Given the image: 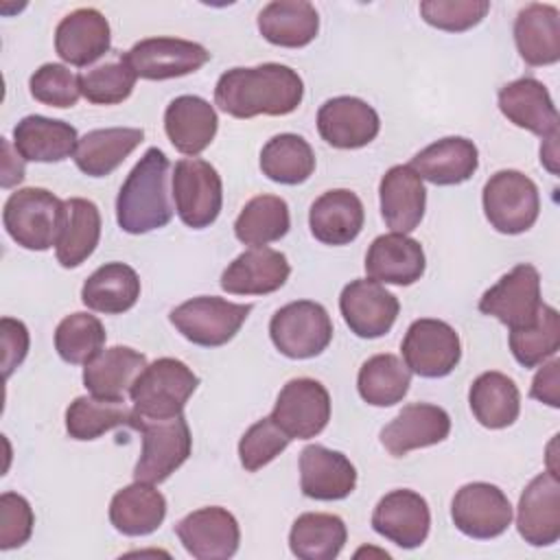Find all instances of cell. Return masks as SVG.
<instances>
[{
	"mask_svg": "<svg viewBox=\"0 0 560 560\" xmlns=\"http://www.w3.org/2000/svg\"><path fill=\"white\" fill-rule=\"evenodd\" d=\"M302 96L300 74L282 63L232 68L219 77L214 88V103L234 118L287 116L300 107Z\"/></svg>",
	"mask_w": 560,
	"mask_h": 560,
	"instance_id": "1",
	"label": "cell"
},
{
	"mask_svg": "<svg viewBox=\"0 0 560 560\" xmlns=\"http://www.w3.org/2000/svg\"><path fill=\"white\" fill-rule=\"evenodd\" d=\"M166 182L168 158L158 147L147 149L116 197V221L122 232L147 234L173 219Z\"/></svg>",
	"mask_w": 560,
	"mask_h": 560,
	"instance_id": "2",
	"label": "cell"
},
{
	"mask_svg": "<svg viewBox=\"0 0 560 560\" xmlns=\"http://www.w3.org/2000/svg\"><path fill=\"white\" fill-rule=\"evenodd\" d=\"M197 385V374L184 361L173 357L155 359L140 372L129 389L138 424L144 420H171L182 416Z\"/></svg>",
	"mask_w": 560,
	"mask_h": 560,
	"instance_id": "3",
	"label": "cell"
},
{
	"mask_svg": "<svg viewBox=\"0 0 560 560\" xmlns=\"http://www.w3.org/2000/svg\"><path fill=\"white\" fill-rule=\"evenodd\" d=\"M66 221V201L46 188H20L9 195L2 223L24 249L44 252L57 245Z\"/></svg>",
	"mask_w": 560,
	"mask_h": 560,
	"instance_id": "4",
	"label": "cell"
},
{
	"mask_svg": "<svg viewBox=\"0 0 560 560\" xmlns=\"http://www.w3.org/2000/svg\"><path fill=\"white\" fill-rule=\"evenodd\" d=\"M483 212L501 234L527 232L540 212L538 186L521 171H497L483 186Z\"/></svg>",
	"mask_w": 560,
	"mask_h": 560,
	"instance_id": "5",
	"label": "cell"
},
{
	"mask_svg": "<svg viewBox=\"0 0 560 560\" xmlns=\"http://www.w3.org/2000/svg\"><path fill=\"white\" fill-rule=\"evenodd\" d=\"M249 313L252 304H236L217 295H199L175 306L168 319L195 346L217 348L228 343L241 330Z\"/></svg>",
	"mask_w": 560,
	"mask_h": 560,
	"instance_id": "6",
	"label": "cell"
},
{
	"mask_svg": "<svg viewBox=\"0 0 560 560\" xmlns=\"http://www.w3.org/2000/svg\"><path fill=\"white\" fill-rule=\"evenodd\" d=\"M269 335L284 357L311 359L328 348L332 339V322L322 304L298 300L273 313Z\"/></svg>",
	"mask_w": 560,
	"mask_h": 560,
	"instance_id": "7",
	"label": "cell"
},
{
	"mask_svg": "<svg viewBox=\"0 0 560 560\" xmlns=\"http://www.w3.org/2000/svg\"><path fill=\"white\" fill-rule=\"evenodd\" d=\"M173 201L177 217L192 230L217 221L223 206V186L217 168L199 158H184L173 168Z\"/></svg>",
	"mask_w": 560,
	"mask_h": 560,
	"instance_id": "8",
	"label": "cell"
},
{
	"mask_svg": "<svg viewBox=\"0 0 560 560\" xmlns=\"http://www.w3.org/2000/svg\"><path fill=\"white\" fill-rule=\"evenodd\" d=\"M142 433V451L133 468V479L144 483H162L190 455L192 438L184 416L171 420H144L138 424Z\"/></svg>",
	"mask_w": 560,
	"mask_h": 560,
	"instance_id": "9",
	"label": "cell"
},
{
	"mask_svg": "<svg viewBox=\"0 0 560 560\" xmlns=\"http://www.w3.org/2000/svg\"><path fill=\"white\" fill-rule=\"evenodd\" d=\"M402 359L409 372L424 378H442L451 374L462 359L459 335L442 319H416L402 339Z\"/></svg>",
	"mask_w": 560,
	"mask_h": 560,
	"instance_id": "10",
	"label": "cell"
},
{
	"mask_svg": "<svg viewBox=\"0 0 560 560\" xmlns=\"http://www.w3.org/2000/svg\"><path fill=\"white\" fill-rule=\"evenodd\" d=\"M540 306V276L538 269L527 262L516 265L510 273L501 276L479 300V311L497 317L510 330L534 324Z\"/></svg>",
	"mask_w": 560,
	"mask_h": 560,
	"instance_id": "11",
	"label": "cell"
},
{
	"mask_svg": "<svg viewBox=\"0 0 560 560\" xmlns=\"http://www.w3.org/2000/svg\"><path fill=\"white\" fill-rule=\"evenodd\" d=\"M271 420L291 440L319 435L330 420L328 389L315 378H291L276 398Z\"/></svg>",
	"mask_w": 560,
	"mask_h": 560,
	"instance_id": "12",
	"label": "cell"
},
{
	"mask_svg": "<svg viewBox=\"0 0 560 560\" xmlns=\"http://www.w3.org/2000/svg\"><path fill=\"white\" fill-rule=\"evenodd\" d=\"M120 59L136 77L164 81L197 72L210 59V52L201 44L179 37H147L133 44Z\"/></svg>",
	"mask_w": 560,
	"mask_h": 560,
	"instance_id": "13",
	"label": "cell"
},
{
	"mask_svg": "<svg viewBox=\"0 0 560 560\" xmlns=\"http://www.w3.org/2000/svg\"><path fill=\"white\" fill-rule=\"evenodd\" d=\"M455 527L477 540L501 536L512 523V505L505 492L486 481L462 486L451 503Z\"/></svg>",
	"mask_w": 560,
	"mask_h": 560,
	"instance_id": "14",
	"label": "cell"
},
{
	"mask_svg": "<svg viewBox=\"0 0 560 560\" xmlns=\"http://www.w3.org/2000/svg\"><path fill=\"white\" fill-rule=\"evenodd\" d=\"M339 311L348 328L363 339H376L392 330L400 304L381 282L359 278L343 287L339 295Z\"/></svg>",
	"mask_w": 560,
	"mask_h": 560,
	"instance_id": "15",
	"label": "cell"
},
{
	"mask_svg": "<svg viewBox=\"0 0 560 560\" xmlns=\"http://www.w3.org/2000/svg\"><path fill=\"white\" fill-rule=\"evenodd\" d=\"M184 549L197 560H228L236 553L241 529L236 518L219 505L201 508L175 525Z\"/></svg>",
	"mask_w": 560,
	"mask_h": 560,
	"instance_id": "16",
	"label": "cell"
},
{
	"mask_svg": "<svg viewBox=\"0 0 560 560\" xmlns=\"http://www.w3.org/2000/svg\"><path fill=\"white\" fill-rule=\"evenodd\" d=\"M516 529L534 547H549L560 538V479L553 470L540 472L523 490Z\"/></svg>",
	"mask_w": 560,
	"mask_h": 560,
	"instance_id": "17",
	"label": "cell"
},
{
	"mask_svg": "<svg viewBox=\"0 0 560 560\" xmlns=\"http://www.w3.org/2000/svg\"><path fill=\"white\" fill-rule=\"evenodd\" d=\"M372 527L389 542L402 549H416L429 536V503L413 490H392L376 503Z\"/></svg>",
	"mask_w": 560,
	"mask_h": 560,
	"instance_id": "18",
	"label": "cell"
},
{
	"mask_svg": "<svg viewBox=\"0 0 560 560\" xmlns=\"http://www.w3.org/2000/svg\"><path fill=\"white\" fill-rule=\"evenodd\" d=\"M381 129V118L372 105L357 96L328 98L317 112V131L335 149H361Z\"/></svg>",
	"mask_w": 560,
	"mask_h": 560,
	"instance_id": "19",
	"label": "cell"
},
{
	"mask_svg": "<svg viewBox=\"0 0 560 560\" xmlns=\"http://www.w3.org/2000/svg\"><path fill=\"white\" fill-rule=\"evenodd\" d=\"M451 433L448 413L429 402H411L400 409V413L383 427L381 444L389 455L402 457L413 448L433 446L446 440Z\"/></svg>",
	"mask_w": 560,
	"mask_h": 560,
	"instance_id": "20",
	"label": "cell"
},
{
	"mask_svg": "<svg viewBox=\"0 0 560 560\" xmlns=\"http://www.w3.org/2000/svg\"><path fill=\"white\" fill-rule=\"evenodd\" d=\"M112 46L107 18L92 7L68 13L55 28V50L70 66H90Z\"/></svg>",
	"mask_w": 560,
	"mask_h": 560,
	"instance_id": "21",
	"label": "cell"
},
{
	"mask_svg": "<svg viewBox=\"0 0 560 560\" xmlns=\"http://www.w3.org/2000/svg\"><path fill=\"white\" fill-rule=\"evenodd\" d=\"M357 486V468L352 462L322 444H308L300 453V488L308 499L339 501Z\"/></svg>",
	"mask_w": 560,
	"mask_h": 560,
	"instance_id": "22",
	"label": "cell"
},
{
	"mask_svg": "<svg viewBox=\"0 0 560 560\" xmlns=\"http://www.w3.org/2000/svg\"><path fill=\"white\" fill-rule=\"evenodd\" d=\"M291 273L287 256L271 247L238 254L221 273V289L232 295H267L278 291Z\"/></svg>",
	"mask_w": 560,
	"mask_h": 560,
	"instance_id": "23",
	"label": "cell"
},
{
	"mask_svg": "<svg viewBox=\"0 0 560 560\" xmlns=\"http://www.w3.org/2000/svg\"><path fill=\"white\" fill-rule=\"evenodd\" d=\"M427 267L422 245L398 232L381 234L365 254V271L372 280L407 287L422 278Z\"/></svg>",
	"mask_w": 560,
	"mask_h": 560,
	"instance_id": "24",
	"label": "cell"
},
{
	"mask_svg": "<svg viewBox=\"0 0 560 560\" xmlns=\"http://www.w3.org/2000/svg\"><path fill=\"white\" fill-rule=\"evenodd\" d=\"M499 109L516 127L540 138L558 133V109L549 90L534 77L516 79L499 90Z\"/></svg>",
	"mask_w": 560,
	"mask_h": 560,
	"instance_id": "25",
	"label": "cell"
},
{
	"mask_svg": "<svg viewBox=\"0 0 560 560\" xmlns=\"http://www.w3.org/2000/svg\"><path fill=\"white\" fill-rule=\"evenodd\" d=\"M378 197L381 214L392 232L407 234L420 225L427 206V190L420 175L409 164H396L383 175Z\"/></svg>",
	"mask_w": 560,
	"mask_h": 560,
	"instance_id": "26",
	"label": "cell"
},
{
	"mask_svg": "<svg viewBox=\"0 0 560 560\" xmlns=\"http://www.w3.org/2000/svg\"><path fill=\"white\" fill-rule=\"evenodd\" d=\"M219 118L214 107L195 94L173 98L164 112V131L171 144L184 155H199L217 136Z\"/></svg>",
	"mask_w": 560,
	"mask_h": 560,
	"instance_id": "27",
	"label": "cell"
},
{
	"mask_svg": "<svg viewBox=\"0 0 560 560\" xmlns=\"http://www.w3.org/2000/svg\"><path fill=\"white\" fill-rule=\"evenodd\" d=\"M365 221V210L357 192L348 188L326 190L317 197L308 212V225L313 236L324 245H348L352 243Z\"/></svg>",
	"mask_w": 560,
	"mask_h": 560,
	"instance_id": "28",
	"label": "cell"
},
{
	"mask_svg": "<svg viewBox=\"0 0 560 560\" xmlns=\"http://www.w3.org/2000/svg\"><path fill=\"white\" fill-rule=\"evenodd\" d=\"M409 166L420 175V179L435 186H455L475 175L479 166V151L472 140L448 136L418 151Z\"/></svg>",
	"mask_w": 560,
	"mask_h": 560,
	"instance_id": "29",
	"label": "cell"
},
{
	"mask_svg": "<svg viewBox=\"0 0 560 560\" xmlns=\"http://www.w3.org/2000/svg\"><path fill=\"white\" fill-rule=\"evenodd\" d=\"M518 55L529 66H551L560 59V13L551 4L529 2L514 20Z\"/></svg>",
	"mask_w": 560,
	"mask_h": 560,
	"instance_id": "30",
	"label": "cell"
},
{
	"mask_svg": "<svg viewBox=\"0 0 560 560\" xmlns=\"http://www.w3.org/2000/svg\"><path fill=\"white\" fill-rule=\"evenodd\" d=\"M147 368V357L129 346L101 350L83 368V385L92 396L107 400H125L131 385Z\"/></svg>",
	"mask_w": 560,
	"mask_h": 560,
	"instance_id": "31",
	"label": "cell"
},
{
	"mask_svg": "<svg viewBox=\"0 0 560 560\" xmlns=\"http://www.w3.org/2000/svg\"><path fill=\"white\" fill-rule=\"evenodd\" d=\"M77 129L57 118L24 116L13 127V147L28 162H61L74 155Z\"/></svg>",
	"mask_w": 560,
	"mask_h": 560,
	"instance_id": "32",
	"label": "cell"
},
{
	"mask_svg": "<svg viewBox=\"0 0 560 560\" xmlns=\"http://www.w3.org/2000/svg\"><path fill=\"white\" fill-rule=\"evenodd\" d=\"M144 131L136 127H107L88 131L74 149V164L90 177H105L116 171L142 142Z\"/></svg>",
	"mask_w": 560,
	"mask_h": 560,
	"instance_id": "33",
	"label": "cell"
},
{
	"mask_svg": "<svg viewBox=\"0 0 560 560\" xmlns=\"http://www.w3.org/2000/svg\"><path fill=\"white\" fill-rule=\"evenodd\" d=\"M260 35L282 48H302L319 31V15L306 0H273L258 13Z\"/></svg>",
	"mask_w": 560,
	"mask_h": 560,
	"instance_id": "34",
	"label": "cell"
},
{
	"mask_svg": "<svg viewBox=\"0 0 560 560\" xmlns=\"http://www.w3.org/2000/svg\"><path fill=\"white\" fill-rule=\"evenodd\" d=\"M166 516V499L153 483L136 481L112 497L109 521L125 536L153 534Z\"/></svg>",
	"mask_w": 560,
	"mask_h": 560,
	"instance_id": "35",
	"label": "cell"
},
{
	"mask_svg": "<svg viewBox=\"0 0 560 560\" xmlns=\"http://www.w3.org/2000/svg\"><path fill=\"white\" fill-rule=\"evenodd\" d=\"M140 298V278L125 262L101 265L81 289V302L98 313L118 315L129 311Z\"/></svg>",
	"mask_w": 560,
	"mask_h": 560,
	"instance_id": "36",
	"label": "cell"
},
{
	"mask_svg": "<svg viewBox=\"0 0 560 560\" xmlns=\"http://www.w3.org/2000/svg\"><path fill=\"white\" fill-rule=\"evenodd\" d=\"M468 402L475 420L486 429H505L521 411L518 387L503 372L479 374L470 385Z\"/></svg>",
	"mask_w": 560,
	"mask_h": 560,
	"instance_id": "37",
	"label": "cell"
},
{
	"mask_svg": "<svg viewBox=\"0 0 560 560\" xmlns=\"http://www.w3.org/2000/svg\"><path fill=\"white\" fill-rule=\"evenodd\" d=\"M346 538V523L337 514L306 512L293 521L289 547L300 560H332L341 553Z\"/></svg>",
	"mask_w": 560,
	"mask_h": 560,
	"instance_id": "38",
	"label": "cell"
},
{
	"mask_svg": "<svg viewBox=\"0 0 560 560\" xmlns=\"http://www.w3.org/2000/svg\"><path fill=\"white\" fill-rule=\"evenodd\" d=\"M101 238V212L94 201L83 197L66 199V221L55 245L61 267H79L92 256Z\"/></svg>",
	"mask_w": 560,
	"mask_h": 560,
	"instance_id": "39",
	"label": "cell"
},
{
	"mask_svg": "<svg viewBox=\"0 0 560 560\" xmlns=\"http://www.w3.org/2000/svg\"><path fill=\"white\" fill-rule=\"evenodd\" d=\"M136 424H138L136 411L125 400L79 396L66 409V431L74 440H96L112 429H118V427L136 429Z\"/></svg>",
	"mask_w": 560,
	"mask_h": 560,
	"instance_id": "40",
	"label": "cell"
},
{
	"mask_svg": "<svg viewBox=\"0 0 560 560\" xmlns=\"http://www.w3.org/2000/svg\"><path fill=\"white\" fill-rule=\"evenodd\" d=\"M260 171L271 182L295 186L315 171V153L298 133H278L260 151Z\"/></svg>",
	"mask_w": 560,
	"mask_h": 560,
	"instance_id": "41",
	"label": "cell"
},
{
	"mask_svg": "<svg viewBox=\"0 0 560 560\" xmlns=\"http://www.w3.org/2000/svg\"><path fill=\"white\" fill-rule=\"evenodd\" d=\"M411 385L409 368L396 354L370 357L357 376L359 396L372 407H392L405 398Z\"/></svg>",
	"mask_w": 560,
	"mask_h": 560,
	"instance_id": "42",
	"label": "cell"
},
{
	"mask_svg": "<svg viewBox=\"0 0 560 560\" xmlns=\"http://www.w3.org/2000/svg\"><path fill=\"white\" fill-rule=\"evenodd\" d=\"M289 228V206L276 195H258L249 199L234 221L236 238L252 247H265L267 243L280 241Z\"/></svg>",
	"mask_w": 560,
	"mask_h": 560,
	"instance_id": "43",
	"label": "cell"
},
{
	"mask_svg": "<svg viewBox=\"0 0 560 560\" xmlns=\"http://www.w3.org/2000/svg\"><path fill=\"white\" fill-rule=\"evenodd\" d=\"M560 348V315L542 304L534 324L510 330V350L523 368H536Z\"/></svg>",
	"mask_w": 560,
	"mask_h": 560,
	"instance_id": "44",
	"label": "cell"
},
{
	"mask_svg": "<svg viewBox=\"0 0 560 560\" xmlns=\"http://www.w3.org/2000/svg\"><path fill=\"white\" fill-rule=\"evenodd\" d=\"M105 337L98 317L90 313H72L63 317L55 330V350L66 363L85 365L103 350Z\"/></svg>",
	"mask_w": 560,
	"mask_h": 560,
	"instance_id": "45",
	"label": "cell"
},
{
	"mask_svg": "<svg viewBox=\"0 0 560 560\" xmlns=\"http://www.w3.org/2000/svg\"><path fill=\"white\" fill-rule=\"evenodd\" d=\"M133 70L122 61H109L79 74L81 94L94 105H116L131 96L136 85Z\"/></svg>",
	"mask_w": 560,
	"mask_h": 560,
	"instance_id": "46",
	"label": "cell"
},
{
	"mask_svg": "<svg viewBox=\"0 0 560 560\" xmlns=\"http://www.w3.org/2000/svg\"><path fill=\"white\" fill-rule=\"evenodd\" d=\"M291 438L269 418L254 422L238 442V459L247 472H256L269 462H273L287 446Z\"/></svg>",
	"mask_w": 560,
	"mask_h": 560,
	"instance_id": "47",
	"label": "cell"
},
{
	"mask_svg": "<svg viewBox=\"0 0 560 560\" xmlns=\"http://www.w3.org/2000/svg\"><path fill=\"white\" fill-rule=\"evenodd\" d=\"M31 94L35 101L48 105V107H72L77 105L81 94L79 77L66 68L63 63H44L39 66L28 81Z\"/></svg>",
	"mask_w": 560,
	"mask_h": 560,
	"instance_id": "48",
	"label": "cell"
},
{
	"mask_svg": "<svg viewBox=\"0 0 560 560\" xmlns=\"http://www.w3.org/2000/svg\"><path fill=\"white\" fill-rule=\"evenodd\" d=\"M490 11L488 0H424L420 2V15L427 24L448 31L462 33L477 26L486 13Z\"/></svg>",
	"mask_w": 560,
	"mask_h": 560,
	"instance_id": "49",
	"label": "cell"
},
{
	"mask_svg": "<svg viewBox=\"0 0 560 560\" xmlns=\"http://www.w3.org/2000/svg\"><path fill=\"white\" fill-rule=\"evenodd\" d=\"M35 525L31 503L18 492H4L0 497V549L22 547Z\"/></svg>",
	"mask_w": 560,
	"mask_h": 560,
	"instance_id": "50",
	"label": "cell"
},
{
	"mask_svg": "<svg viewBox=\"0 0 560 560\" xmlns=\"http://www.w3.org/2000/svg\"><path fill=\"white\" fill-rule=\"evenodd\" d=\"M0 339H2V368L9 378L11 372L26 359L28 352V330L20 319L2 317L0 319Z\"/></svg>",
	"mask_w": 560,
	"mask_h": 560,
	"instance_id": "51",
	"label": "cell"
},
{
	"mask_svg": "<svg viewBox=\"0 0 560 560\" xmlns=\"http://www.w3.org/2000/svg\"><path fill=\"white\" fill-rule=\"evenodd\" d=\"M529 396L549 407H560V361L558 359L545 363L536 372Z\"/></svg>",
	"mask_w": 560,
	"mask_h": 560,
	"instance_id": "52",
	"label": "cell"
},
{
	"mask_svg": "<svg viewBox=\"0 0 560 560\" xmlns=\"http://www.w3.org/2000/svg\"><path fill=\"white\" fill-rule=\"evenodd\" d=\"M2 188H11L24 179V158L7 138H2Z\"/></svg>",
	"mask_w": 560,
	"mask_h": 560,
	"instance_id": "53",
	"label": "cell"
},
{
	"mask_svg": "<svg viewBox=\"0 0 560 560\" xmlns=\"http://www.w3.org/2000/svg\"><path fill=\"white\" fill-rule=\"evenodd\" d=\"M556 160H558V133L545 138V147H540V162H542L551 173H558Z\"/></svg>",
	"mask_w": 560,
	"mask_h": 560,
	"instance_id": "54",
	"label": "cell"
}]
</instances>
